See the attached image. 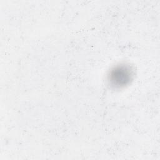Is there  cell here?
Masks as SVG:
<instances>
[{
	"instance_id": "cell-1",
	"label": "cell",
	"mask_w": 160,
	"mask_h": 160,
	"mask_svg": "<svg viewBox=\"0 0 160 160\" xmlns=\"http://www.w3.org/2000/svg\"><path fill=\"white\" fill-rule=\"evenodd\" d=\"M131 72L126 67H118L112 71L111 80L117 85H124L129 80Z\"/></svg>"
}]
</instances>
